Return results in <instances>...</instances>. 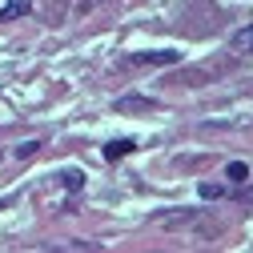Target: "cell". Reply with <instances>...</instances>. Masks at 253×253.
Instances as JSON below:
<instances>
[{"label":"cell","instance_id":"6da1fadb","mask_svg":"<svg viewBox=\"0 0 253 253\" xmlns=\"http://www.w3.org/2000/svg\"><path fill=\"white\" fill-rule=\"evenodd\" d=\"M229 69H233V60H213V65H197V69L181 73V81H185V84H201V77L209 81L213 73H229Z\"/></svg>","mask_w":253,"mask_h":253},{"label":"cell","instance_id":"7a4b0ae2","mask_svg":"<svg viewBox=\"0 0 253 253\" xmlns=\"http://www.w3.org/2000/svg\"><path fill=\"white\" fill-rule=\"evenodd\" d=\"M129 65H177V48H161V52H133Z\"/></svg>","mask_w":253,"mask_h":253},{"label":"cell","instance_id":"3957f363","mask_svg":"<svg viewBox=\"0 0 253 253\" xmlns=\"http://www.w3.org/2000/svg\"><path fill=\"white\" fill-rule=\"evenodd\" d=\"M149 109H157L153 97H121L117 101V113H149Z\"/></svg>","mask_w":253,"mask_h":253},{"label":"cell","instance_id":"277c9868","mask_svg":"<svg viewBox=\"0 0 253 253\" xmlns=\"http://www.w3.org/2000/svg\"><path fill=\"white\" fill-rule=\"evenodd\" d=\"M28 8H33V0H8V4L0 8V20H16V16H24Z\"/></svg>","mask_w":253,"mask_h":253},{"label":"cell","instance_id":"5b68a950","mask_svg":"<svg viewBox=\"0 0 253 253\" xmlns=\"http://www.w3.org/2000/svg\"><path fill=\"white\" fill-rule=\"evenodd\" d=\"M233 48L237 52H253V24H245V28L233 33Z\"/></svg>","mask_w":253,"mask_h":253},{"label":"cell","instance_id":"8992f818","mask_svg":"<svg viewBox=\"0 0 253 253\" xmlns=\"http://www.w3.org/2000/svg\"><path fill=\"white\" fill-rule=\"evenodd\" d=\"M225 177H229L233 185H245V181H249V165H245V161H229V165H225Z\"/></svg>","mask_w":253,"mask_h":253},{"label":"cell","instance_id":"52a82bcc","mask_svg":"<svg viewBox=\"0 0 253 253\" xmlns=\"http://www.w3.org/2000/svg\"><path fill=\"white\" fill-rule=\"evenodd\" d=\"M137 145L133 141H109L105 145V161H117V157H125V153H133Z\"/></svg>","mask_w":253,"mask_h":253},{"label":"cell","instance_id":"ba28073f","mask_svg":"<svg viewBox=\"0 0 253 253\" xmlns=\"http://www.w3.org/2000/svg\"><path fill=\"white\" fill-rule=\"evenodd\" d=\"M60 185H65L69 193H81V189H84V173H81V169H69V173H60Z\"/></svg>","mask_w":253,"mask_h":253},{"label":"cell","instance_id":"9c48e42d","mask_svg":"<svg viewBox=\"0 0 253 253\" xmlns=\"http://www.w3.org/2000/svg\"><path fill=\"white\" fill-rule=\"evenodd\" d=\"M201 197L205 201H217V197H225V189H221L217 181H201Z\"/></svg>","mask_w":253,"mask_h":253},{"label":"cell","instance_id":"30bf717a","mask_svg":"<svg viewBox=\"0 0 253 253\" xmlns=\"http://www.w3.org/2000/svg\"><path fill=\"white\" fill-rule=\"evenodd\" d=\"M193 217H197V213H177V217H165L161 225H165V229H181V225H189Z\"/></svg>","mask_w":253,"mask_h":253},{"label":"cell","instance_id":"8fae6325","mask_svg":"<svg viewBox=\"0 0 253 253\" xmlns=\"http://www.w3.org/2000/svg\"><path fill=\"white\" fill-rule=\"evenodd\" d=\"M37 149H41V141H24V145H20V149H16V157H33V153H37Z\"/></svg>","mask_w":253,"mask_h":253}]
</instances>
